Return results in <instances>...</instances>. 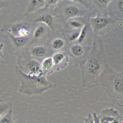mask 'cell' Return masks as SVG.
<instances>
[{
  "label": "cell",
  "instance_id": "30bf717a",
  "mask_svg": "<svg viewBox=\"0 0 123 123\" xmlns=\"http://www.w3.org/2000/svg\"><path fill=\"white\" fill-rule=\"evenodd\" d=\"M107 14L115 22L123 23V0L111 1L108 7Z\"/></svg>",
  "mask_w": 123,
  "mask_h": 123
},
{
  "label": "cell",
  "instance_id": "4fadbf2b",
  "mask_svg": "<svg viewBox=\"0 0 123 123\" xmlns=\"http://www.w3.org/2000/svg\"><path fill=\"white\" fill-rule=\"evenodd\" d=\"M33 23H43L46 26H48L50 30L54 31V18L53 15L49 14H43L38 15L37 18H35L33 22Z\"/></svg>",
  "mask_w": 123,
  "mask_h": 123
},
{
  "label": "cell",
  "instance_id": "44dd1931",
  "mask_svg": "<svg viewBox=\"0 0 123 123\" xmlns=\"http://www.w3.org/2000/svg\"><path fill=\"white\" fill-rule=\"evenodd\" d=\"M0 123H14L12 108L9 110L6 115L0 118Z\"/></svg>",
  "mask_w": 123,
  "mask_h": 123
},
{
  "label": "cell",
  "instance_id": "8fae6325",
  "mask_svg": "<svg viewBox=\"0 0 123 123\" xmlns=\"http://www.w3.org/2000/svg\"><path fill=\"white\" fill-rule=\"evenodd\" d=\"M52 60L54 65V71L63 69L68 65L69 62V55L64 52H56L52 55Z\"/></svg>",
  "mask_w": 123,
  "mask_h": 123
},
{
  "label": "cell",
  "instance_id": "603a6c76",
  "mask_svg": "<svg viewBox=\"0 0 123 123\" xmlns=\"http://www.w3.org/2000/svg\"><path fill=\"white\" fill-rule=\"evenodd\" d=\"M92 116H93V119H94V123H100L99 119H98V115H97V114L94 112H92Z\"/></svg>",
  "mask_w": 123,
  "mask_h": 123
},
{
  "label": "cell",
  "instance_id": "ffe728a7",
  "mask_svg": "<svg viewBox=\"0 0 123 123\" xmlns=\"http://www.w3.org/2000/svg\"><path fill=\"white\" fill-rule=\"evenodd\" d=\"M65 41L62 38H56L54 39L53 41L51 44L52 49L55 51L59 52L60 49L64 47L65 46Z\"/></svg>",
  "mask_w": 123,
  "mask_h": 123
},
{
  "label": "cell",
  "instance_id": "277c9868",
  "mask_svg": "<svg viewBox=\"0 0 123 123\" xmlns=\"http://www.w3.org/2000/svg\"><path fill=\"white\" fill-rule=\"evenodd\" d=\"M58 4L54 8V16L63 18L66 22L70 19L86 17L91 10L86 8L76 1H61L62 4Z\"/></svg>",
  "mask_w": 123,
  "mask_h": 123
},
{
  "label": "cell",
  "instance_id": "cb8c5ba5",
  "mask_svg": "<svg viewBox=\"0 0 123 123\" xmlns=\"http://www.w3.org/2000/svg\"><path fill=\"white\" fill-rule=\"evenodd\" d=\"M9 4L7 3L5 1H0V9H1L4 8V7H8Z\"/></svg>",
  "mask_w": 123,
  "mask_h": 123
},
{
  "label": "cell",
  "instance_id": "5bb4252c",
  "mask_svg": "<svg viewBox=\"0 0 123 123\" xmlns=\"http://www.w3.org/2000/svg\"><path fill=\"white\" fill-rule=\"evenodd\" d=\"M41 66L42 70L46 75L51 74L54 71V65L52 57L44 58L41 63Z\"/></svg>",
  "mask_w": 123,
  "mask_h": 123
},
{
  "label": "cell",
  "instance_id": "e0dca14e",
  "mask_svg": "<svg viewBox=\"0 0 123 123\" xmlns=\"http://www.w3.org/2000/svg\"><path fill=\"white\" fill-rule=\"evenodd\" d=\"M83 22L80 21L79 20H76L75 18L70 19L66 22L67 25V27L71 30H80L84 26V17H83Z\"/></svg>",
  "mask_w": 123,
  "mask_h": 123
},
{
  "label": "cell",
  "instance_id": "3957f363",
  "mask_svg": "<svg viewBox=\"0 0 123 123\" xmlns=\"http://www.w3.org/2000/svg\"><path fill=\"white\" fill-rule=\"evenodd\" d=\"M15 73L20 84L18 92L21 94L27 95H39L53 87L52 83L46 79V75H29L24 73L17 67H15Z\"/></svg>",
  "mask_w": 123,
  "mask_h": 123
},
{
  "label": "cell",
  "instance_id": "7402d4cb",
  "mask_svg": "<svg viewBox=\"0 0 123 123\" xmlns=\"http://www.w3.org/2000/svg\"><path fill=\"white\" fill-rule=\"evenodd\" d=\"M84 123H94L92 113H89L87 117L84 118Z\"/></svg>",
  "mask_w": 123,
  "mask_h": 123
},
{
  "label": "cell",
  "instance_id": "ac0fdd59",
  "mask_svg": "<svg viewBox=\"0 0 123 123\" xmlns=\"http://www.w3.org/2000/svg\"><path fill=\"white\" fill-rule=\"evenodd\" d=\"M12 105L11 103H7L2 99H0V118L7 113L8 111L12 108Z\"/></svg>",
  "mask_w": 123,
  "mask_h": 123
},
{
  "label": "cell",
  "instance_id": "ba28073f",
  "mask_svg": "<svg viewBox=\"0 0 123 123\" xmlns=\"http://www.w3.org/2000/svg\"><path fill=\"white\" fill-rule=\"evenodd\" d=\"M5 32V35L4 36L5 42L7 44V47L9 48L10 50L13 51L12 54H15V51L16 50H19L24 48L25 46L28 44L29 41L31 40V37L29 38H20L13 36L9 33L7 31Z\"/></svg>",
  "mask_w": 123,
  "mask_h": 123
},
{
  "label": "cell",
  "instance_id": "52a82bcc",
  "mask_svg": "<svg viewBox=\"0 0 123 123\" xmlns=\"http://www.w3.org/2000/svg\"><path fill=\"white\" fill-rule=\"evenodd\" d=\"M1 31H7L13 36L20 38L31 37V26L28 23H18L11 27H4Z\"/></svg>",
  "mask_w": 123,
  "mask_h": 123
},
{
  "label": "cell",
  "instance_id": "9a60e30c",
  "mask_svg": "<svg viewBox=\"0 0 123 123\" xmlns=\"http://www.w3.org/2000/svg\"><path fill=\"white\" fill-rule=\"evenodd\" d=\"M30 52L35 57L43 58L47 54V49L44 46H34L30 48Z\"/></svg>",
  "mask_w": 123,
  "mask_h": 123
},
{
  "label": "cell",
  "instance_id": "9c48e42d",
  "mask_svg": "<svg viewBox=\"0 0 123 123\" xmlns=\"http://www.w3.org/2000/svg\"><path fill=\"white\" fill-rule=\"evenodd\" d=\"M100 123H123V118L119 112L113 108L102 110L98 115Z\"/></svg>",
  "mask_w": 123,
  "mask_h": 123
},
{
  "label": "cell",
  "instance_id": "5b68a950",
  "mask_svg": "<svg viewBox=\"0 0 123 123\" xmlns=\"http://www.w3.org/2000/svg\"><path fill=\"white\" fill-rule=\"evenodd\" d=\"M16 67L24 73L29 75L36 76L46 75L42 70L40 62L30 56H19L17 58Z\"/></svg>",
  "mask_w": 123,
  "mask_h": 123
},
{
  "label": "cell",
  "instance_id": "7c38bea8",
  "mask_svg": "<svg viewBox=\"0 0 123 123\" xmlns=\"http://www.w3.org/2000/svg\"><path fill=\"white\" fill-rule=\"evenodd\" d=\"M45 7V1H28L27 2V7L25 15H28L38 10L43 9Z\"/></svg>",
  "mask_w": 123,
  "mask_h": 123
},
{
  "label": "cell",
  "instance_id": "7a4b0ae2",
  "mask_svg": "<svg viewBox=\"0 0 123 123\" xmlns=\"http://www.w3.org/2000/svg\"><path fill=\"white\" fill-rule=\"evenodd\" d=\"M100 85L114 104L123 108V71L117 72L108 68L102 73Z\"/></svg>",
  "mask_w": 123,
  "mask_h": 123
},
{
  "label": "cell",
  "instance_id": "2e32d148",
  "mask_svg": "<svg viewBox=\"0 0 123 123\" xmlns=\"http://www.w3.org/2000/svg\"><path fill=\"white\" fill-rule=\"evenodd\" d=\"M70 52L72 55L76 57H80L84 54V48L82 44L74 43L71 45L70 47Z\"/></svg>",
  "mask_w": 123,
  "mask_h": 123
},
{
  "label": "cell",
  "instance_id": "8992f818",
  "mask_svg": "<svg viewBox=\"0 0 123 123\" xmlns=\"http://www.w3.org/2000/svg\"><path fill=\"white\" fill-rule=\"evenodd\" d=\"M89 24L92 28V31L95 36L101 31L106 29L110 25H113L115 23L111 18H110L108 15L100 14L97 13L94 17H89Z\"/></svg>",
  "mask_w": 123,
  "mask_h": 123
},
{
  "label": "cell",
  "instance_id": "d6986e66",
  "mask_svg": "<svg viewBox=\"0 0 123 123\" xmlns=\"http://www.w3.org/2000/svg\"><path fill=\"white\" fill-rule=\"evenodd\" d=\"M46 27L44 25H39L35 28L33 33V38L35 39L42 38L46 33Z\"/></svg>",
  "mask_w": 123,
  "mask_h": 123
},
{
  "label": "cell",
  "instance_id": "6da1fadb",
  "mask_svg": "<svg viewBox=\"0 0 123 123\" xmlns=\"http://www.w3.org/2000/svg\"><path fill=\"white\" fill-rule=\"evenodd\" d=\"M83 86L91 88L100 85L102 73L108 68L105 58L104 44L99 36H95L88 56L80 62Z\"/></svg>",
  "mask_w": 123,
  "mask_h": 123
}]
</instances>
